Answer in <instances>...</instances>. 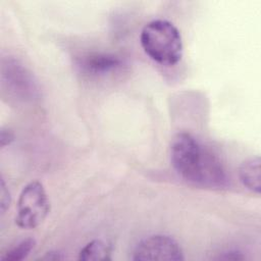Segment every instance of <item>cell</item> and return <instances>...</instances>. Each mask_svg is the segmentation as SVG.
Returning a JSON list of instances; mask_svg holds the SVG:
<instances>
[{"instance_id":"1","label":"cell","mask_w":261,"mask_h":261,"mask_svg":"<svg viewBox=\"0 0 261 261\" xmlns=\"http://www.w3.org/2000/svg\"><path fill=\"white\" fill-rule=\"evenodd\" d=\"M170 162L178 175L194 185L219 189L227 184L225 169L217 156L189 133L173 137Z\"/></svg>"},{"instance_id":"2","label":"cell","mask_w":261,"mask_h":261,"mask_svg":"<svg viewBox=\"0 0 261 261\" xmlns=\"http://www.w3.org/2000/svg\"><path fill=\"white\" fill-rule=\"evenodd\" d=\"M140 41L145 53L155 62L172 66L182 56V40L177 28L166 19H154L142 30Z\"/></svg>"},{"instance_id":"3","label":"cell","mask_w":261,"mask_h":261,"mask_svg":"<svg viewBox=\"0 0 261 261\" xmlns=\"http://www.w3.org/2000/svg\"><path fill=\"white\" fill-rule=\"evenodd\" d=\"M50 211V203L43 185L34 180L21 190L17 201L15 223L23 229L39 226Z\"/></svg>"},{"instance_id":"4","label":"cell","mask_w":261,"mask_h":261,"mask_svg":"<svg viewBox=\"0 0 261 261\" xmlns=\"http://www.w3.org/2000/svg\"><path fill=\"white\" fill-rule=\"evenodd\" d=\"M133 259L136 261H181L185 257L175 240L164 234H154L143 239L136 246Z\"/></svg>"},{"instance_id":"5","label":"cell","mask_w":261,"mask_h":261,"mask_svg":"<svg viewBox=\"0 0 261 261\" xmlns=\"http://www.w3.org/2000/svg\"><path fill=\"white\" fill-rule=\"evenodd\" d=\"M239 176L242 184L250 191L260 194L261 176H260V158L259 156L244 161L239 168Z\"/></svg>"},{"instance_id":"6","label":"cell","mask_w":261,"mask_h":261,"mask_svg":"<svg viewBox=\"0 0 261 261\" xmlns=\"http://www.w3.org/2000/svg\"><path fill=\"white\" fill-rule=\"evenodd\" d=\"M121 59L113 54H93L83 58L81 66L93 73L108 72L120 66Z\"/></svg>"},{"instance_id":"7","label":"cell","mask_w":261,"mask_h":261,"mask_svg":"<svg viewBox=\"0 0 261 261\" xmlns=\"http://www.w3.org/2000/svg\"><path fill=\"white\" fill-rule=\"evenodd\" d=\"M113 247L104 240H93L83 247L79 253V259L83 261H107L111 260Z\"/></svg>"},{"instance_id":"8","label":"cell","mask_w":261,"mask_h":261,"mask_svg":"<svg viewBox=\"0 0 261 261\" xmlns=\"http://www.w3.org/2000/svg\"><path fill=\"white\" fill-rule=\"evenodd\" d=\"M36 246V240L27 238L21 240L17 245L8 250L2 257V261H20L25 259Z\"/></svg>"},{"instance_id":"9","label":"cell","mask_w":261,"mask_h":261,"mask_svg":"<svg viewBox=\"0 0 261 261\" xmlns=\"http://www.w3.org/2000/svg\"><path fill=\"white\" fill-rule=\"evenodd\" d=\"M1 199H0V206H1V212L4 213L6 211V209L9 207L10 205V194L6 188V185L4 182L3 179H1Z\"/></svg>"},{"instance_id":"10","label":"cell","mask_w":261,"mask_h":261,"mask_svg":"<svg viewBox=\"0 0 261 261\" xmlns=\"http://www.w3.org/2000/svg\"><path fill=\"white\" fill-rule=\"evenodd\" d=\"M14 137L13 134L6 128H2L1 129V134H0V142H1V147L4 148L6 145H9L12 141H13Z\"/></svg>"},{"instance_id":"11","label":"cell","mask_w":261,"mask_h":261,"mask_svg":"<svg viewBox=\"0 0 261 261\" xmlns=\"http://www.w3.org/2000/svg\"><path fill=\"white\" fill-rule=\"evenodd\" d=\"M65 257L62 255V253L60 252H54V251H51V252H47L43 257H41L40 259L41 260H47V261H56V260H63Z\"/></svg>"},{"instance_id":"12","label":"cell","mask_w":261,"mask_h":261,"mask_svg":"<svg viewBox=\"0 0 261 261\" xmlns=\"http://www.w3.org/2000/svg\"><path fill=\"white\" fill-rule=\"evenodd\" d=\"M245 257L240 253V252H227L223 253L222 256H220L218 259H223V260H242Z\"/></svg>"}]
</instances>
